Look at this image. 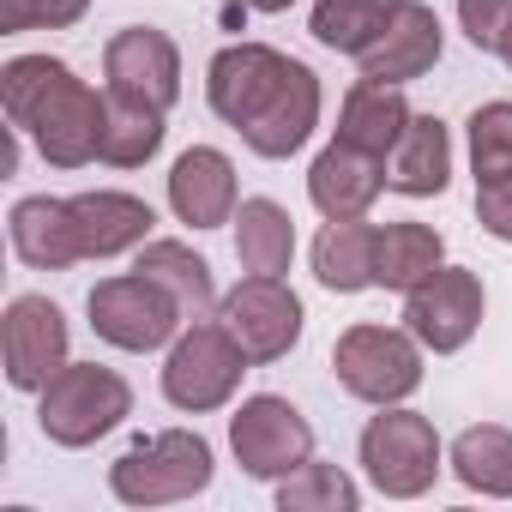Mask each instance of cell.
Returning <instances> with one entry per match:
<instances>
[{
    "label": "cell",
    "instance_id": "cell-1",
    "mask_svg": "<svg viewBox=\"0 0 512 512\" xmlns=\"http://www.w3.org/2000/svg\"><path fill=\"white\" fill-rule=\"evenodd\" d=\"M205 103L260 157H296L320 127V79L272 43H229L205 67Z\"/></svg>",
    "mask_w": 512,
    "mask_h": 512
},
{
    "label": "cell",
    "instance_id": "cell-2",
    "mask_svg": "<svg viewBox=\"0 0 512 512\" xmlns=\"http://www.w3.org/2000/svg\"><path fill=\"white\" fill-rule=\"evenodd\" d=\"M0 103H7L13 133H25L49 169H85L103 157L109 127V91L97 97L67 61L55 55H19L0 73Z\"/></svg>",
    "mask_w": 512,
    "mask_h": 512
},
{
    "label": "cell",
    "instance_id": "cell-3",
    "mask_svg": "<svg viewBox=\"0 0 512 512\" xmlns=\"http://www.w3.org/2000/svg\"><path fill=\"white\" fill-rule=\"evenodd\" d=\"M211 446L193 428H163L151 440H133L115 464H109V488L121 506H169V500H193L211 488Z\"/></svg>",
    "mask_w": 512,
    "mask_h": 512
},
{
    "label": "cell",
    "instance_id": "cell-4",
    "mask_svg": "<svg viewBox=\"0 0 512 512\" xmlns=\"http://www.w3.org/2000/svg\"><path fill=\"white\" fill-rule=\"evenodd\" d=\"M37 428L55 440V446H97L103 434H115L127 416H133V386L115 374V368H97V362H67L43 392H37Z\"/></svg>",
    "mask_w": 512,
    "mask_h": 512
},
{
    "label": "cell",
    "instance_id": "cell-5",
    "mask_svg": "<svg viewBox=\"0 0 512 512\" xmlns=\"http://www.w3.org/2000/svg\"><path fill=\"white\" fill-rule=\"evenodd\" d=\"M247 374V350L235 344V332L223 320H193L175 344H169V362H163V398L187 416H205V410H223L235 398Z\"/></svg>",
    "mask_w": 512,
    "mask_h": 512
},
{
    "label": "cell",
    "instance_id": "cell-6",
    "mask_svg": "<svg viewBox=\"0 0 512 512\" xmlns=\"http://www.w3.org/2000/svg\"><path fill=\"white\" fill-rule=\"evenodd\" d=\"M332 368H338V386L362 404H404L416 386H422V344L416 332L404 326H350L338 344H332Z\"/></svg>",
    "mask_w": 512,
    "mask_h": 512
},
{
    "label": "cell",
    "instance_id": "cell-7",
    "mask_svg": "<svg viewBox=\"0 0 512 512\" xmlns=\"http://www.w3.org/2000/svg\"><path fill=\"white\" fill-rule=\"evenodd\" d=\"M362 470L386 500H416L440 476V434L428 416L404 404H380V416L362 428Z\"/></svg>",
    "mask_w": 512,
    "mask_h": 512
},
{
    "label": "cell",
    "instance_id": "cell-8",
    "mask_svg": "<svg viewBox=\"0 0 512 512\" xmlns=\"http://www.w3.org/2000/svg\"><path fill=\"white\" fill-rule=\"evenodd\" d=\"M85 308H91V332L103 344H115V350H133V356L175 344L181 338V320H187V308L157 278H145V272L103 278Z\"/></svg>",
    "mask_w": 512,
    "mask_h": 512
},
{
    "label": "cell",
    "instance_id": "cell-9",
    "mask_svg": "<svg viewBox=\"0 0 512 512\" xmlns=\"http://www.w3.org/2000/svg\"><path fill=\"white\" fill-rule=\"evenodd\" d=\"M229 446H235V464L247 476L284 482L290 470H302L314 458V428L290 398L260 392V398H241V410L229 416Z\"/></svg>",
    "mask_w": 512,
    "mask_h": 512
},
{
    "label": "cell",
    "instance_id": "cell-10",
    "mask_svg": "<svg viewBox=\"0 0 512 512\" xmlns=\"http://www.w3.org/2000/svg\"><path fill=\"white\" fill-rule=\"evenodd\" d=\"M217 320L235 332V344L247 350V362H284L302 344V302L284 278H260L247 272L223 302Z\"/></svg>",
    "mask_w": 512,
    "mask_h": 512
},
{
    "label": "cell",
    "instance_id": "cell-11",
    "mask_svg": "<svg viewBox=\"0 0 512 512\" xmlns=\"http://www.w3.org/2000/svg\"><path fill=\"white\" fill-rule=\"evenodd\" d=\"M482 308H488L482 278H476V272H464V266H440L428 284H416V290L404 296V326L416 332V344H422V350L452 356V350H464V344L476 338Z\"/></svg>",
    "mask_w": 512,
    "mask_h": 512
},
{
    "label": "cell",
    "instance_id": "cell-12",
    "mask_svg": "<svg viewBox=\"0 0 512 512\" xmlns=\"http://www.w3.org/2000/svg\"><path fill=\"white\" fill-rule=\"evenodd\" d=\"M0 356H7V380L19 392H43L67 368V314L49 296H19L0 326Z\"/></svg>",
    "mask_w": 512,
    "mask_h": 512
},
{
    "label": "cell",
    "instance_id": "cell-13",
    "mask_svg": "<svg viewBox=\"0 0 512 512\" xmlns=\"http://www.w3.org/2000/svg\"><path fill=\"white\" fill-rule=\"evenodd\" d=\"M103 79L109 91L133 97V103H151V109H175L181 97V49L151 31V25H133V31H115L109 49H103Z\"/></svg>",
    "mask_w": 512,
    "mask_h": 512
},
{
    "label": "cell",
    "instance_id": "cell-14",
    "mask_svg": "<svg viewBox=\"0 0 512 512\" xmlns=\"http://www.w3.org/2000/svg\"><path fill=\"white\" fill-rule=\"evenodd\" d=\"M440 49H446L440 13L428 7V0H398L392 19H386V31L374 37V49H368V55H356V67H362V79H380V85H410V79L434 73Z\"/></svg>",
    "mask_w": 512,
    "mask_h": 512
},
{
    "label": "cell",
    "instance_id": "cell-15",
    "mask_svg": "<svg viewBox=\"0 0 512 512\" xmlns=\"http://www.w3.org/2000/svg\"><path fill=\"white\" fill-rule=\"evenodd\" d=\"M386 193V157H368L344 139H332L308 169V199L320 217H368V205Z\"/></svg>",
    "mask_w": 512,
    "mask_h": 512
},
{
    "label": "cell",
    "instance_id": "cell-16",
    "mask_svg": "<svg viewBox=\"0 0 512 512\" xmlns=\"http://www.w3.org/2000/svg\"><path fill=\"white\" fill-rule=\"evenodd\" d=\"M169 205H175V217L193 223V229L235 223V163H229L217 145L181 151L175 169H169Z\"/></svg>",
    "mask_w": 512,
    "mask_h": 512
},
{
    "label": "cell",
    "instance_id": "cell-17",
    "mask_svg": "<svg viewBox=\"0 0 512 512\" xmlns=\"http://www.w3.org/2000/svg\"><path fill=\"white\" fill-rule=\"evenodd\" d=\"M7 229H13V253L31 272H67V266L85 260V241H79V223H73V199L31 193V199L13 205Z\"/></svg>",
    "mask_w": 512,
    "mask_h": 512
},
{
    "label": "cell",
    "instance_id": "cell-18",
    "mask_svg": "<svg viewBox=\"0 0 512 512\" xmlns=\"http://www.w3.org/2000/svg\"><path fill=\"white\" fill-rule=\"evenodd\" d=\"M73 223H79V241H85V260H115V253L151 241L157 211L139 193L97 187V193H73Z\"/></svg>",
    "mask_w": 512,
    "mask_h": 512
},
{
    "label": "cell",
    "instance_id": "cell-19",
    "mask_svg": "<svg viewBox=\"0 0 512 512\" xmlns=\"http://www.w3.org/2000/svg\"><path fill=\"white\" fill-rule=\"evenodd\" d=\"M452 181V133L440 115H410L404 139L386 157V187L404 199H434Z\"/></svg>",
    "mask_w": 512,
    "mask_h": 512
},
{
    "label": "cell",
    "instance_id": "cell-20",
    "mask_svg": "<svg viewBox=\"0 0 512 512\" xmlns=\"http://www.w3.org/2000/svg\"><path fill=\"white\" fill-rule=\"evenodd\" d=\"M410 127V103H404V85H380V79H356L344 91V109H338V139L368 151V157H392V145L404 139Z\"/></svg>",
    "mask_w": 512,
    "mask_h": 512
},
{
    "label": "cell",
    "instance_id": "cell-21",
    "mask_svg": "<svg viewBox=\"0 0 512 512\" xmlns=\"http://www.w3.org/2000/svg\"><path fill=\"white\" fill-rule=\"evenodd\" d=\"M374 247H380V229L362 223V217H326L320 241H314V278L338 296H356V290H374Z\"/></svg>",
    "mask_w": 512,
    "mask_h": 512
},
{
    "label": "cell",
    "instance_id": "cell-22",
    "mask_svg": "<svg viewBox=\"0 0 512 512\" xmlns=\"http://www.w3.org/2000/svg\"><path fill=\"white\" fill-rule=\"evenodd\" d=\"M446 266V241L428 223H386L380 247H374V290H398L410 296L416 284H428Z\"/></svg>",
    "mask_w": 512,
    "mask_h": 512
},
{
    "label": "cell",
    "instance_id": "cell-23",
    "mask_svg": "<svg viewBox=\"0 0 512 512\" xmlns=\"http://www.w3.org/2000/svg\"><path fill=\"white\" fill-rule=\"evenodd\" d=\"M235 260L241 272H260V278H284L296 260V223L278 199H241L235 211Z\"/></svg>",
    "mask_w": 512,
    "mask_h": 512
},
{
    "label": "cell",
    "instance_id": "cell-24",
    "mask_svg": "<svg viewBox=\"0 0 512 512\" xmlns=\"http://www.w3.org/2000/svg\"><path fill=\"white\" fill-rule=\"evenodd\" d=\"M133 272L157 278V284L187 308V320H211V314H217V302H223V296H217V284H211V266L199 260L187 241H145Z\"/></svg>",
    "mask_w": 512,
    "mask_h": 512
},
{
    "label": "cell",
    "instance_id": "cell-25",
    "mask_svg": "<svg viewBox=\"0 0 512 512\" xmlns=\"http://www.w3.org/2000/svg\"><path fill=\"white\" fill-rule=\"evenodd\" d=\"M452 476L470 488V494H488V500H512V428L500 422H476L452 440L446 452Z\"/></svg>",
    "mask_w": 512,
    "mask_h": 512
},
{
    "label": "cell",
    "instance_id": "cell-26",
    "mask_svg": "<svg viewBox=\"0 0 512 512\" xmlns=\"http://www.w3.org/2000/svg\"><path fill=\"white\" fill-rule=\"evenodd\" d=\"M392 7H398V0H314L308 31H314V43H326L332 55H368L374 37H380L386 19H392Z\"/></svg>",
    "mask_w": 512,
    "mask_h": 512
},
{
    "label": "cell",
    "instance_id": "cell-27",
    "mask_svg": "<svg viewBox=\"0 0 512 512\" xmlns=\"http://www.w3.org/2000/svg\"><path fill=\"white\" fill-rule=\"evenodd\" d=\"M163 145V109L133 103L121 91H109V127H103V163L109 169H139L151 163Z\"/></svg>",
    "mask_w": 512,
    "mask_h": 512
},
{
    "label": "cell",
    "instance_id": "cell-28",
    "mask_svg": "<svg viewBox=\"0 0 512 512\" xmlns=\"http://www.w3.org/2000/svg\"><path fill=\"white\" fill-rule=\"evenodd\" d=\"M278 506H284V512H356V506H362V488H356L338 464L308 458L302 470H290V476L278 482Z\"/></svg>",
    "mask_w": 512,
    "mask_h": 512
},
{
    "label": "cell",
    "instance_id": "cell-29",
    "mask_svg": "<svg viewBox=\"0 0 512 512\" xmlns=\"http://www.w3.org/2000/svg\"><path fill=\"white\" fill-rule=\"evenodd\" d=\"M470 169L476 187L512 175V103H482L470 115Z\"/></svg>",
    "mask_w": 512,
    "mask_h": 512
},
{
    "label": "cell",
    "instance_id": "cell-30",
    "mask_svg": "<svg viewBox=\"0 0 512 512\" xmlns=\"http://www.w3.org/2000/svg\"><path fill=\"white\" fill-rule=\"evenodd\" d=\"M91 0H0V31L19 37V31H67L85 19Z\"/></svg>",
    "mask_w": 512,
    "mask_h": 512
},
{
    "label": "cell",
    "instance_id": "cell-31",
    "mask_svg": "<svg viewBox=\"0 0 512 512\" xmlns=\"http://www.w3.org/2000/svg\"><path fill=\"white\" fill-rule=\"evenodd\" d=\"M458 25L482 55H500V43L512 31V0H458Z\"/></svg>",
    "mask_w": 512,
    "mask_h": 512
},
{
    "label": "cell",
    "instance_id": "cell-32",
    "mask_svg": "<svg viewBox=\"0 0 512 512\" xmlns=\"http://www.w3.org/2000/svg\"><path fill=\"white\" fill-rule=\"evenodd\" d=\"M476 223H482L494 241H512V175L476 187Z\"/></svg>",
    "mask_w": 512,
    "mask_h": 512
},
{
    "label": "cell",
    "instance_id": "cell-33",
    "mask_svg": "<svg viewBox=\"0 0 512 512\" xmlns=\"http://www.w3.org/2000/svg\"><path fill=\"white\" fill-rule=\"evenodd\" d=\"M241 7H253V13H290L296 0H241Z\"/></svg>",
    "mask_w": 512,
    "mask_h": 512
},
{
    "label": "cell",
    "instance_id": "cell-34",
    "mask_svg": "<svg viewBox=\"0 0 512 512\" xmlns=\"http://www.w3.org/2000/svg\"><path fill=\"white\" fill-rule=\"evenodd\" d=\"M500 61H506V67H512V31H506V43H500Z\"/></svg>",
    "mask_w": 512,
    "mask_h": 512
}]
</instances>
